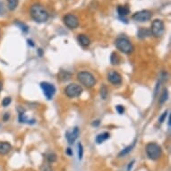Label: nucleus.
<instances>
[{"instance_id": "7c9ffc66", "label": "nucleus", "mask_w": 171, "mask_h": 171, "mask_svg": "<svg viewBox=\"0 0 171 171\" xmlns=\"http://www.w3.org/2000/svg\"><path fill=\"white\" fill-rule=\"evenodd\" d=\"M3 13H4V5L2 2H0V14H2Z\"/></svg>"}, {"instance_id": "cd10ccee", "label": "nucleus", "mask_w": 171, "mask_h": 171, "mask_svg": "<svg viewBox=\"0 0 171 171\" xmlns=\"http://www.w3.org/2000/svg\"><path fill=\"white\" fill-rule=\"evenodd\" d=\"M116 111H117V113L120 114V115H122V114L125 112V108H124L122 105H117V106H116Z\"/></svg>"}, {"instance_id": "f3484780", "label": "nucleus", "mask_w": 171, "mask_h": 171, "mask_svg": "<svg viewBox=\"0 0 171 171\" xmlns=\"http://www.w3.org/2000/svg\"><path fill=\"white\" fill-rule=\"evenodd\" d=\"M109 137H110V135H109V133H108V132L100 133V135H98L97 137H96V143L100 144V143L105 142V141H107L108 139H109Z\"/></svg>"}, {"instance_id": "c9c22d12", "label": "nucleus", "mask_w": 171, "mask_h": 171, "mask_svg": "<svg viewBox=\"0 0 171 171\" xmlns=\"http://www.w3.org/2000/svg\"><path fill=\"white\" fill-rule=\"evenodd\" d=\"M2 89H3V83H2V81H0V92H1Z\"/></svg>"}, {"instance_id": "2f4dec72", "label": "nucleus", "mask_w": 171, "mask_h": 171, "mask_svg": "<svg viewBox=\"0 0 171 171\" xmlns=\"http://www.w3.org/2000/svg\"><path fill=\"white\" fill-rule=\"evenodd\" d=\"M133 163H135V160H133L131 163H129V165H128V167H127V171H130V170L132 169V167H133Z\"/></svg>"}, {"instance_id": "a211bd4d", "label": "nucleus", "mask_w": 171, "mask_h": 171, "mask_svg": "<svg viewBox=\"0 0 171 171\" xmlns=\"http://www.w3.org/2000/svg\"><path fill=\"white\" fill-rule=\"evenodd\" d=\"M110 62H111V64L114 65H118V64L120 63V58H119V56L117 55V53H116V52H113V53L111 54Z\"/></svg>"}, {"instance_id": "ddd939ff", "label": "nucleus", "mask_w": 171, "mask_h": 171, "mask_svg": "<svg viewBox=\"0 0 171 171\" xmlns=\"http://www.w3.org/2000/svg\"><path fill=\"white\" fill-rule=\"evenodd\" d=\"M12 150V145L8 142H0V155H6Z\"/></svg>"}, {"instance_id": "dca6fc26", "label": "nucleus", "mask_w": 171, "mask_h": 171, "mask_svg": "<svg viewBox=\"0 0 171 171\" xmlns=\"http://www.w3.org/2000/svg\"><path fill=\"white\" fill-rule=\"evenodd\" d=\"M135 143H136V140L133 142L131 145H129V146H127V147H125L124 150H122L119 153H118V157L119 158H121V157H125V155H127L128 153H130L132 151H133V149L135 148Z\"/></svg>"}, {"instance_id": "c85d7f7f", "label": "nucleus", "mask_w": 171, "mask_h": 171, "mask_svg": "<svg viewBox=\"0 0 171 171\" xmlns=\"http://www.w3.org/2000/svg\"><path fill=\"white\" fill-rule=\"evenodd\" d=\"M41 171H54L53 169H52V168L48 165H46V166H44L41 169Z\"/></svg>"}, {"instance_id": "e433bc0d", "label": "nucleus", "mask_w": 171, "mask_h": 171, "mask_svg": "<svg viewBox=\"0 0 171 171\" xmlns=\"http://www.w3.org/2000/svg\"><path fill=\"white\" fill-rule=\"evenodd\" d=\"M168 126H170V116H168Z\"/></svg>"}, {"instance_id": "72a5a7b5", "label": "nucleus", "mask_w": 171, "mask_h": 171, "mask_svg": "<svg viewBox=\"0 0 171 171\" xmlns=\"http://www.w3.org/2000/svg\"><path fill=\"white\" fill-rule=\"evenodd\" d=\"M28 44H29V45H31L32 47H34V44L32 43V40H28Z\"/></svg>"}, {"instance_id": "f257e3e1", "label": "nucleus", "mask_w": 171, "mask_h": 171, "mask_svg": "<svg viewBox=\"0 0 171 171\" xmlns=\"http://www.w3.org/2000/svg\"><path fill=\"white\" fill-rule=\"evenodd\" d=\"M30 14H31L32 18L37 22V23H46V22L48 20V13L47 12V10L44 8V6L39 3L37 4H33L31 8H30Z\"/></svg>"}, {"instance_id": "5701e85b", "label": "nucleus", "mask_w": 171, "mask_h": 171, "mask_svg": "<svg viewBox=\"0 0 171 171\" xmlns=\"http://www.w3.org/2000/svg\"><path fill=\"white\" fill-rule=\"evenodd\" d=\"M59 77H60V79L62 81H67L71 77V73H69L67 72H61L59 73Z\"/></svg>"}, {"instance_id": "f704fd0d", "label": "nucleus", "mask_w": 171, "mask_h": 171, "mask_svg": "<svg viewBox=\"0 0 171 171\" xmlns=\"http://www.w3.org/2000/svg\"><path fill=\"white\" fill-rule=\"evenodd\" d=\"M66 152H67V154H69V155H73V152L71 151V149H67Z\"/></svg>"}, {"instance_id": "423d86ee", "label": "nucleus", "mask_w": 171, "mask_h": 171, "mask_svg": "<svg viewBox=\"0 0 171 171\" xmlns=\"http://www.w3.org/2000/svg\"><path fill=\"white\" fill-rule=\"evenodd\" d=\"M83 87L79 84H76V83H71L66 86L65 89V95L71 99L79 97V96H81V94L83 93Z\"/></svg>"}, {"instance_id": "c756f323", "label": "nucleus", "mask_w": 171, "mask_h": 171, "mask_svg": "<svg viewBox=\"0 0 171 171\" xmlns=\"http://www.w3.org/2000/svg\"><path fill=\"white\" fill-rule=\"evenodd\" d=\"M9 117H10V115H9V113H5V114L4 115V116H3V120H4L5 122L8 121Z\"/></svg>"}, {"instance_id": "aec40b11", "label": "nucleus", "mask_w": 171, "mask_h": 171, "mask_svg": "<svg viewBox=\"0 0 171 171\" xmlns=\"http://www.w3.org/2000/svg\"><path fill=\"white\" fill-rule=\"evenodd\" d=\"M168 90L167 89H164L161 93V96H160V98L159 100V103L160 104H163L164 102H166V100H168Z\"/></svg>"}, {"instance_id": "393cba45", "label": "nucleus", "mask_w": 171, "mask_h": 171, "mask_svg": "<svg viewBox=\"0 0 171 171\" xmlns=\"http://www.w3.org/2000/svg\"><path fill=\"white\" fill-rule=\"evenodd\" d=\"M83 144L79 143H78V157L80 160L83 159Z\"/></svg>"}, {"instance_id": "7ed1b4c3", "label": "nucleus", "mask_w": 171, "mask_h": 171, "mask_svg": "<svg viewBox=\"0 0 171 171\" xmlns=\"http://www.w3.org/2000/svg\"><path fill=\"white\" fill-rule=\"evenodd\" d=\"M116 48L124 54H131L133 51V46L132 42L125 37H119L115 41Z\"/></svg>"}, {"instance_id": "a878e982", "label": "nucleus", "mask_w": 171, "mask_h": 171, "mask_svg": "<svg viewBox=\"0 0 171 171\" xmlns=\"http://www.w3.org/2000/svg\"><path fill=\"white\" fill-rule=\"evenodd\" d=\"M11 101H12V99L10 98V97H5V98H4V100H2V106L3 107H8L9 105H10V103H11Z\"/></svg>"}, {"instance_id": "9b49d317", "label": "nucleus", "mask_w": 171, "mask_h": 171, "mask_svg": "<svg viewBox=\"0 0 171 171\" xmlns=\"http://www.w3.org/2000/svg\"><path fill=\"white\" fill-rule=\"evenodd\" d=\"M79 135H80V130L77 126H75V127L73 129V131L66 133V139H67V142L69 143V144H73L75 142Z\"/></svg>"}, {"instance_id": "4468645a", "label": "nucleus", "mask_w": 171, "mask_h": 171, "mask_svg": "<svg viewBox=\"0 0 171 171\" xmlns=\"http://www.w3.org/2000/svg\"><path fill=\"white\" fill-rule=\"evenodd\" d=\"M78 42L81 44V46H83L84 48L88 47L91 44V40L88 38V36H86L85 34H79L77 37Z\"/></svg>"}, {"instance_id": "b1692460", "label": "nucleus", "mask_w": 171, "mask_h": 171, "mask_svg": "<svg viewBox=\"0 0 171 171\" xmlns=\"http://www.w3.org/2000/svg\"><path fill=\"white\" fill-rule=\"evenodd\" d=\"M15 24H16V25H18V26L20 27V29H21L24 32H27L29 31L28 26H27L26 24H23V23H21V22H16Z\"/></svg>"}, {"instance_id": "6ab92c4d", "label": "nucleus", "mask_w": 171, "mask_h": 171, "mask_svg": "<svg viewBox=\"0 0 171 171\" xmlns=\"http://www.w3.org/2000/svg\"><path fill=\"white\" fill-rule=\"evenodd\" d=\"M8 3V9L10 11H13L16 9V7L18 6V0H7Z\"/></svg>"}, {"instance_id": "0eeeda50", "label": "nucleus", "mask_w": 171, "mask_h": 171, "mask_svg": "<svg viewBox=\"0 0 171 171\" xmlns=\"http://www.w3.org/2000/svg\"><path fill=\"white\" fill-rule=\"evenodd\" d=\"M63 22L65 26L71 30H74L79 26V19L76 15H74L73 13L65 14L63 18Z\"/></svg>"}, {"instance_id": "f8f14e48", "label": "nucleus", "mask_w": 171, "mask_h": 171, "mask_svg": "<svg viewBox=\"0 0 171 171\" xmlns=\"http://www.w3.org/2000/svg\"><path fill=\"white\" fill-rule=\"evenodd\" d=\"M117 13L121 19H124L130 13V8L127 5H118L117 6Z\"/></svg>"}, {"instance_id": "473e14b6", "label": "nucleus", "mask_w": 171, "mask_h": 171, "mask_svg": "<svg viewBox=\"0 0 171 171\" xmlns=\"http://www.w3.org/2000/svg\"><path fill=\"white\" fill-rule=\"evenodd\" d=\"M100 120H96V121H94L93 123H92V125H94V126H98L99 125H100Z\"/></svg>"}, {"instance_id": "20e7f679", "label": "nucleus", "mask_w": 171, "mask_h": 171, "mask_svg": "<svg viewBox=\"0 0 171 171\" xmlns=\"http://www.w3.org/2000/svg\"><path fill=\"white\" fill-rule=\"evenodd\" d=\"M146 154L149 158L152 160H157L161 156V147L156 143H150L146 145L145 148Z\"/></svg>"}, {"instance_id": "bb28decb", "label": "nucleus", "mask_w": 171, "mask_h": 171, "mask_svg": "<svg viewBox=\"0 0 171 171\" xmlns=\"http://www.w3.org/2000/svg\"><path fill=\"white\" fill-rule=\"evenodd\" d=\"M168 111H165L164 113H163L160 116V118H159V121H160V123L161 124V123H163L164 121H166V118H167V116H168Z\"/></svg>"}, {"instance_id": "39448f33", "label": "nucleus", "mask_w": 171, "mask_h": 171, "mask_svg": "<svg viewBox=\"0 0 171 171\" xmlns=\"http://www.w3.org/2000/svg\"><path fill=\"white\" fill-rule=\"evenodd\" d=\"M151 35H153L155 38H160L165 32V25L164 23L160 19H155L152 22L151 28Z\"/></svg>"}, {"instance_id": "2eb2a0df", "label": "nucleus", "mask_w": 171, "mask_h": 171, "mask_svg": "<svg viewBox=\"0 0 171 171\" xmlns=\"http://www.w3.org/2000/svg\"><path fill=\"white\" fill-rule=\"evenodd\" d=\"M151 35V30L148 28H140L138 31V37L140 39H145L147 37H150Z\"/></svg>"}, {"instance_id": "4be33fe9", "label": "nucleus", "mask_w": 171, "mask_h": 171, "mask_svg": "<svg viewBox=\"0 0 171 171\" xmlns=\"http://www.w3.org/2000/svg\"><path fill=\"white\" fill-rule=\"evenodd\" d=\"M46 159L48 163H53L57 160V155L55 153H48L46 155Z\"/></svg>"}, {"instance_id": "6e6552de", "label": "nucleus", "mask_w": 171, "mask_h": 171, "mask_svg": "<svg viewBox=\"0 0 171 171\" xmlns=\"http://www.w3.org/2000/svg\"><path fill=\"white\" fill-rule=\"evenodd\" d=\"M152 17V13L149 10H142L136 12L135 13L133 14L132 19L135 20V22H138V23H144V22H147L149 20H151Z\"/></svg>"}, {"instance_id": "1a4fd4ad", "label": "nucleus", "mask_w": 171, "mask_h": 171, "mask_svg": "<svg viewBox=\"0 0 171 171\" xmlns=\"http://www.w3.org/2000/svg\"><path fill=\"white\" fill-rule=\"evenodd\" d=\"M40 88H41L44 95H45V97L49 100L53 98V96L56 93L55 86L53 84L48 83V81H42V83H40Z\"/></svg>"}, {"instance_id": "9d476101", "label": "nucleus", "mask_w": 171, "mask_h": 171, "mask_svg": "<svg viewBox=\"0 0 171 171\" xmlns=\"http://www.w3.org/2000/svg\"><path fill=\"white\" fill-rule=\"evenodd\" d=\"M108 80L113 85H120L122 83V76L116 71H110L108 75Z\"/></svg>"}, {"instance_id": "f03ea898", "label": "nucleus", "mask_w": 171, "mask_h": 171, "mask_svg": "<svg viewBox=\"0 0 171 171\" xmlns=\"http://www.w3.org/2000/svg\"><path fill=\"white\" fill-rule=\"evenodd\" d=\"M77 80L81 85L85 86L86 88H92L96 84V83H97L93 74L87 71L80 72L77 74Z\"/></svg>"}, {"instance_id": "412c9836", "label": "nucleus", "mask_w": 171, "mask_h": 171, "mask_svg": "<svg viewBox=\"0 0 171 171\" xmlns=\"http://www.w3.org/2000/svg\"><path fill=\"white\" fill-rule=\"evenodd\" d=\"M108 89L105 85H102L100 88V96L103 100H106L107 99V96H108Z\"/></svg>"}]
</instances>
